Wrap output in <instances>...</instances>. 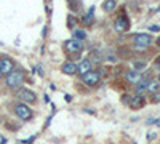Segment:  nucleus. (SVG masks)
I'll use <instances>...</instances> for the list:
<instances>
[{
  "instance_id": "obj_20",
  "label": "nucleus",
  "mask_w": 160,
  "mask_h": 144,
  "mask_svg": "<svg viewBox=\"0 0 160 144\" xmlns=\"http://www.w3.org/2000/svg\"><path fill=\"white\" fill-rule=\"evenodd\" d=\"M68 26H69V27H71V29H72V27H74V26H75V19H74V16H72V15L69 16V22H68Z\"/></svg>"
},
{
  "instance_id": "obj_22",
  "label": "nucleus",
  "mask_w": 160,
  "mask_h": 144,
  "mask_svg": "<svg viewBox=\"0 0 160 144\" xmlns=\"http://www.w3.org/2000/svg\"><path fill=\"white\" fill-rule=\"evenodd\" d=\"M155 136H157L155 133H149V135H148V141H154V139H155Z\"/></svg>"
},
{
  "instance_id": "obj_21",
  "label": "nucleus",
  "mask_w": 160,
  "mask_h": 144,
  "mask_svg": "<svg viewBox=\"0 0 160 144\" xmlns=\"http://www.w3.org/2000/svg\"><path fill=\"white\" fill-rule=\"evenodd\" d=\"M35 138H37V135H32L29 139H26V141H24V144H32V142L35 141Z\"/></svg>"
},
{
  "instance_id": "obj_27",
  "label": "nucleus",
  "mask_w": 160,
  "mask_h": 144,
  "mask_svg": "<svg viewBox=\"0 0 160 144\" xmlns=\"http://www.w3.org/2000/svg\"><path fill=\"white\" fill-rule=\"evenodd\" d=\"M2 77H3V75H2V74H0V80H2Z\"/></svg>"
},
{
  "instance_id": "obj_28",
  "label": "nucleus",
  "mask_w": 160,
  "mask_h": 144,
  "mask_svg": "<svg viewBox=\"0 0 160 144\" xmlns=\"http://www.w3.org/2000/svg\"><path fill=\"white\" fill-rule=\"evenodd\" d=\"M158 42H160V40H158Z\"/></svg>"
},
{
  "instance_id": "obj_1",
  "label": "nucleus",
  "mask_w": 160,
  "mask_h": 144,
  "mask_svg": "<svg viewBox=\"0 0 160 144\" xmlns=\"http://www.w3.org/2000/svg\"><path fill=\"white\" fill-rule=\"evenodd\" d=\"M5 82H7V87L10 90H18L24 85V80H26V74L22 69H13L8 75H5Z\"/></svg>"
},
{
  "instance_id": "obj_11",
  "label": "nucleus",
  "mask_w": 160,
  "mask_h": 144,
  "mask_svg": "<svg viewBox=\"0 0 160 144\" xmlns=\"http://www.w3.org/2000/svg\"><path fill=\"white\" fill-rule=\"evenodd\" d=\"M125 77H127V80H128L130 83H133V85H136L139 80H142V74H141L139 71H135V69H133V71H128Z\"/></svg>"
},
{
  "instance_id": "obj_16",
  "label": "nucleus",
  "mask_w": 160,
  "mask_h": 144,
  "mask_svg": "<svg viewBox=\"0 0 160 144\" xmlns=\"http://www.w3.org/2000/svg\"><path fill=\"white\" fill-rule=\"evenodd\" d=\"M74 38H77V40H83V38H87V32L82 31V29H75L74 31Z\"/></svg>"
},
{
  "instance_id": "obj_25",
  "label": "nucleus",
  "mask_w": 160,
  "mask_h": 144,
  "mask_svg": "<svg viewBox=\"0 0 160 144\" xmlns=\"http://www.w3.org/2000/svg\"><path fill=\"white\" fill-rule=\"evenodd\" d=\"M154 123H155L157 127H160V119H157V120H154Z\"/></svg>"
},
{
  "instance_id": "obj_3",
  "label": "nucleus",
  "mask_w": 160,
  "mask_h": 144,
  "mask_svg": "<svg viewBox=\"0 0 160 144\" xmlns=\"http://www.w3.org/2000/svg\"><path fill=\"white\" fill-rule=\"evenodd\" d=\"M15 91H16V98H18L21 102H24V104H34V102L37 101V95L34 93L32 90H29V88L21 87V88H18V90H15Z\"/></svg>"
},
{
  "instance_id": "obj_8",
  "label": "nucleus",
  "mask_w": 160,
  "mask_h": 144,
  "mask_svg": "<svg viewBox=\"0 0 160 144\" xmlns=\"http://www.w3.org/2000/svg\"><path fill=\"white\" fill-rule=\"evenodd\" d=\"M93 69V62L90 59H82L78 64H77V67H75V74H78L80 77L85 75L87 72H90Z\"/></svg>"
},
{
  "instance_id": "obj_7",
  "label": "nucleus",
  "mask_w": 160,
  "mask_h": 144,
  "mask_svg": "<svg viewBox=\"0 0 160 144\" xmlns=\"http://www.w3.org/2000/svg\"><path fill=\"white\" fill-rule=\"evenodd\" d=\"M128 27H130V21H128V18H127L125 15H120L118 18H115V21H114V29H115L118 34L127 32Z\"/></svg>"
},
{
  "instance_id": "obj_23",
  "label": "nucleus",
  "mask_w": 160,
  "mask_h": 144,
  "mask_svg": "<svg viewBox=\"0 0 160 144\" xmlns=\"http://www.w3.org/2000/svg\"><path fill=\"white\" fill-rule=\"evenodd\" d=\"M149 29H151L152 32H158V31H160V27H158V26H151Z\"/></svg>"
},
{
  "instance_id": "obj_26",
  "label": "nucleus",
  "mask_w": 160,
  "mask_h": 144,
  "mask_svg": "<svg viewBox=\"0 0 160 144\" xmlns=\"http://www.w3.org/2000/svg\"><path fill=\"white\" fill-rule=\"evenodd\" d=\"M157 80H158V82H160V72H158V78H157Z\"/></svg>"
},
{
  "instance_id": "obj_4",
  "label": "nucleus",
  "mask_w": 160,
  "mask_h": 144,
  "mask_svg": "<svg viewBox=\"0 0 160 144\" xmlns=\"http://www.w3.org/2000/svg\"><path fill=\"white\" fill-rule=\"evenodd\" d=\"M133 42H135V47L136 50H146V48H149L154 42V37L151 34H136L135 38H133Z\"/></svg>"
},
{
  "instance_id": "obj_6",
  "label": "nucleus",
  "mask_w": 160,
  "mask_h": 144,
  "mask_svg": "<svg viewBox=\"0 0 160 144\" xmlns=\"http://www.w3.org/2000/svg\"><path fill=\"white\" fill-rule=\"evenodd\" d=\"M99 80H101V74L98 71H93V69L90 72H87L85 75H82V82L87 87H96L99 83Z\"/></svg>"
},
{
  "instance_id": "obj_13",
  "label": "nucleus",
  "mask_w": 160,
  "mask_h": 144,
  "mask_svg": "<svg viewBox=\"0 0 160 144\" xmlns=\"http://www.w3.org/2000/svg\"><path fill=\"white\" fill-rule=\"evenodd\" d=\"M75 67H77V64H75V62L68 61V62H64V64H62L61 71H62L64 74H68V75H74V74H75Z\"/></svg>"
},
{
  "instance_id": "obj_10",
  "label": "nucleus",
  "mask_w": 160,
  "mask_h": 144,
  "mask_svg": "<svg viewBox=\"0 0 160 144\" xmlns=\"http://www.w3.org/2000/svg\"><path fill=\"white\" fill-rule=\"evenodd\" d=\"M128 98V106L131 109H141L144 106V98L141 95H133V96H127Z\"/></svg>"
},
{
  "instance_id": "obj_12",
  "label": "nucleus",
  "mask_w": 160,
  "mask_h": 144,
  "mask_svg": "<svg viewBox=\"0 0 160 144\" xmlns=\"http://www.w3.org/2000/svg\"><path fill=\"white\" fill-rule=\"evenodd\" d=\"M148 83H149V78H142V80H139L136 85H135V91H136V95H144V93H148Z\"/></svg>"
},
{
  "instance_id": "obj_9",
  "label": "nucleus",
  "mask_w": 160,
  "mask_h": 144,
  "mask_svg": "<svg viewBox=\"0 0 160 144\" xmlns=\"http://www.w3.org/2000/svg\"><path fill=\"white\" fill-rule=\"evenodd\" d=\"M13 69H15V62L10 58H2L0 59V74L2 75H8Z\"/></svg>"
},
{
  "instance_id": "obj_15",
  "label": "nucleus",
  "mask_w": 160,
  "mask_h": 144,
  "mask_svg": "<svg viewBox=\"0 0 160 144\" xmlns=\"http://www.w3.org/2000/svg\"><path fill=\"white\" fill-rule=\"evenodd\" d=\"M102 8H104V11H108V13L114 11L117 8V0H106V2L102 3Z\"/></svg>"
},
{
  "instance_id": "obj_5",
  "label": "nucleus",
  "mask_w": 160,
  "mask_h": 144,
  "mask_svg": "<svg viewBox=\"0 0 160 144\" xmlns=\"http://www.w3.org/2000/svg\"><path fill=\"white\" fill-rule=\"evenodd\" d=\"M64 50L69 55H78L83 50V43H82V40H77V38H69V40L64 42Z\"/></svg>"
},
{
  "instance_id": "obj_18",
  "label": "nucleus",
  "mask_w": 160,
  "mask_h": 144,
  "mask_svg": "<svg viewBox=\"0 0 160 144\" xmlns=\"http://www.w3.org/2000/svg\"><path fill=\"white\" fill-rule=\"evenodd\" d=\"M85 26H90V24H93V15H87L85 18H83V21H82Z\"/></svg>"
},
{
  "instance_id": "obj_17",
  "label": "nucleus",
  "mask_w": 160,
  "mask_h": 144,
  "mask_svg": "<svg viewBox=\"0 0 160 144\" xmlns=\"http://www.w3.org/2000/svg\"><path fill=\"white\" fill-rule=\"evenodd\" d=\"M133 66H135V71H139V72H141V71L146 67V61H136Z\"/></svg>"
},
{
  "instance_id": "obj_14",
  "label": "nucleus",
  "mask_w": 160,
  "mask_h": 144,
  "mask_svg": "<svg viewBox=\"0 0 160 144\" xmlns=\"http://www.w3.org/2000/svg\"><path fill=\"white\" fill-rule=\"evenodd\" d=\"M157 91H160V82L158 80H149V83H148V93L154 95V93H157Z\"/></svg>"
},
{
  "instance_id": "obj_2",
  "label": "nucleus",
  "mask_w": 160,
  "mask_h": 144,
  "mask_svg": "<svg viewBox=\"0 0 160 144\" xmlns=\"http://www.w3.org/2000/svg\"><path fill=\"white\" fill-rule=\"evenodd\" d=\"M15 114L19 120L22 122H29L32 120V117H34V112L32 109L28 106V104H24V102H18L16 106H15Z\"/></svg>"
},
{
  "instance_id": "obj_24",
  "label": "nucleus",
  "mask_w": 160,
  "mask_h": 144,
  "mask_svg": "<svg viewBox=\"0 0 160 144\" xmlns=\"http://www.w3.org/2000/svg\"><path fill=\"white\" fill-rule=\"evenodd\" d=\"M108 59H109L111 62H117V61H118V58H117V56H112V55H111V56H109Z\"/></svg>"
},
{
  "instance_id": "obj_19",
  "label": "nucleus",
  "mask_w": 160,
  "mask_h": 144,
  "mask_svg": "<svg viewBox=\"0 0 160 144\" xmlns=\"http://www.w3.org/2000/svg\"><path fill=\"white\" fill-rule=\"evenodd\" d=\"M152 102H160V91H157V93H154L152 95Z\"/></svg>"
}]
</instances>
